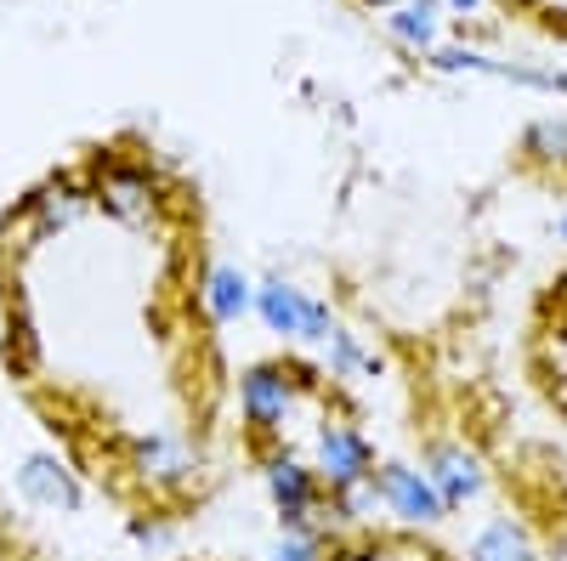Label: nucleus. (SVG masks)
<instances>
[{
  "label": "nucleus",
  "mask_w": 567,
  "mask_h": 561,
  "mask_svg": "<svg viewBox=\"0 0 567 561\" xmlns=\"http://www.w3.org/2000/svg\"><path fill=\"white\" fill-rule=\"evenodd\" d=\"M374 494H381V510L398 517L409 533H425L449 517V505L437 499L432 477L420 465H374Z\"/></svg>",
  "instance_id": "f257e3e1"
},
{
  "label": "nucleus",
  "mask_w": 567,
  "mask_h": 561,
  "mask_svg": "<svg viewBox=\"0 0 567 561\" xmlns=\"http://www.w3.org/2000/svg\"><path fill=\"white\" fill-rule=\"evenodd\" d=\"M425 477H432V488H437V499H443L449 510L477 505L483 488H488L483 459L471 454L465 443H432V448H425Z\"/></svg>",
  "instance_id": "f03ea898"
},
{
  "label": "nucleus",
  "mask_w": 567,
  "mask_h": 561,
  "mask_svg": "<svg viewBox=\"0 0 567 561\" xmlns=\"http://www.w3.org/2000/svg\"><path fill=\"white\" fill-rule=\"evenodd\" d=\"M250 301H256V290H250V278L233 267V261H210V267H205V278H199V307H205V318L216 323V330L239 323V318L250 312Z\"/></svg>",
  "instance_id": "7ed1b4c3"
},
{
  "label": "nucleus",
  "mask_w": 567,
  "mask_h": 561,
  "mask_svg": "<svg viewBox=\"0 0 567 561\" xmlns=\"http://www.w3.org/2000/svg\"><path fill=\"white\" fill-rule=\"evenodd\" d=\"M18 488H23L34 505H45V510H74V505H80V482H74L69 465H58V459H23Z\"/></svg>",
  "instance_id": "20e7f679"
},
{
  "label": "nucleus",
  "mask_w": 567,
  "mask_h": 561,
  "mask_svg": "<svg viewBox=\"0 0 567 561\" xmlns=\"http://www.w3.org/2000/svg\"><path fill=\"white\" fill-rule=\"evenodd\" d=\"M250 307L261 312V323H267L272 335L301 341V307H307V290L284 284V278H267V284H256V301H250Z\"/></svg>",
  "instance_id": "39448f33"
},
{
  "label": "nucleus",
  "mask_w": 567,
  "mask_h": 561,
  "mask_svg": "<svg viewBox=\"0 0 567 561\" xmlns=\"http://www.w3.org/2000/svg\"><path fill=\"white\" fill-rule=\"evenodd\" d=\"M465 561H539V550H534V539H528V528H523V522L494 517L477 539H471Z\"/></svg>",
  "instance_id": "423d86ee"
},
{
  "label": "nucleus",
  "mask_w": 567,
  "mask_h": 561,
  "mask_svg": "<svg viewBox=\"0 0 567 561\" xmlns=\"http://www.w3.org/2000/svg\"><path fill=\"white\" fill-rule=\"evenodd\" d=\"M528 154H534L539 165L567 170V120H539V125L528 131Z\"/></svg>",
  "instance_id": "0eeeda50"
},
{
  "label": "nucleus",
  "mask_w": 567,
  "mask_h": 561,
  "mask_svg": "<svg viewBox=\"0 0 567 561\" xmlns=\"http://www.w3.org/2000/svg\"><path fill=\"white\" fill-rule=\"evenodd\" d=\"M556 307H561V323H567V267H561V278H556Z\"/></svg>",
  "instance_id": "6e6552de"
},
{
  "label": "nucleus",
  "mask_w": 567,
  "mask_h": 561,
  "mask_svg": "<svg viewBox=\"0 0 567 561\" xmlns=\"http://www.w3.org/2000/svg\"><path fill=\"white\" fill-rule=\"evenodd\" d=\"M556 245H567V210L556 216Z\"/></svg>",
  "instance_id": "1a4fd4ad"
},
{
  "label": "nucleus",
  "mask_w": 567,
  "mask_h": 561,
  "mask_svg": "<svg viewBox=\"0 0 567 561\" xmlns=\"http://www.w3.org/2000/svg\"><path fill=\"white\" fill-rule=\"evenodd\" d=\"M432 561H454V555H437V550H432Z\"/></svg>",
  "instance_id": "9d476101"
}]
</instances>
